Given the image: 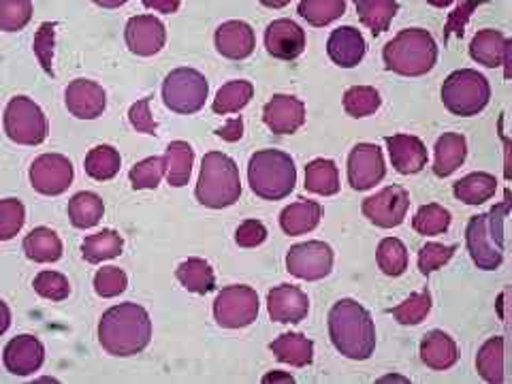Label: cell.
<instances>
[{
	"label": "cell",
	"instance_id": "cell-3",
	"mask_svg": "<svg viewBox=\"0 0 512 384\" xmlns=\"http://www.w3.org/2000/svg\"><path fill=\"white\" fill-rule=\"evenodd\" d=\"M197 201L212 210L231 207L242 197V180L235 160L222 152H207L197 182Z\"/></svg>",
	"mask_w": 512,
	"mask_h": 384
},
{
	"label": "cell",
	"instance_id": "cell-11",
	"mask_svg": "<svg viewBox=\"0 0 512 384\" xmlns=\"http://www.w3.org/2000/svg\"><path fill=\"white\" fill-rule=\"evenodd\" d=\"M286 269L299 280H323L333 269V250L325 242L297 244L286 254Z\"/></svg>",
	"mask_w": 512,
	"mask_h": 384
},
{
	"label": "cell",
	"instance_id": "cell-39",
	"mask_svg": "<svg viewBox=\"0 0 512 384\" xmlns=\"http://www.w3.org/2000/svg\"><path fill=\"white\" fill-rule=\"evenodd\" d=\"M376 261L384 276L397 278L408 269V250L397 237H384L376 250Z\"/></svg>",
	"mask_w": 512,
	"mask_h": 384
},
{
	"label": "cell",
	"instance_id": "cell-1",
	"mask_svg": "<svg viewBox=\"0 0 512 384\" xmlns=\"http://www.w3.org/2000/svg\"><path fill=\"white\" fill-rule=\"evenodd\" d=\"M152 340V320L137 303H120L109 308L99 323V342L114 357H133L148 348Z\"/></svg>",
	"mask_w": 512,
	"mask_h": 384
},
{
	"label": "cell",
	"instance_id": "cell-23",
	"mask_svg": "<svg viewBox=\"0 0 512 384\" xmlns=\"http://www.w3.org/2000/svg\"><path fill=\"white\" fill-rule=\"evenodd\" d=\"M470 56L483 64V67L495 69L504 64L506 67V77L510 75L508 64H510V41L502 35L500 30H480L478 35L472 39L470 45Z\"/></svg>",
	"mask_w": 512,
	"mask_h": 384
},
{
	"label": "cell",
	"instance_id": "cell-28",
	"mask_svg": "<svg viewBox=\"0 0 512 384\" xmlns=\"http://www.w3.org/2000/svg\"><path fill=\"white\" fill-rule=\"evenodd\" d=\"M276 359L293 367H306L314 359V342L301 333H284L269 344Z\"/></svg>",
	"mask_w": 512,
	"mask_h": 384
},
{
	"label": "cell",
	"instance_id": "cell-15",
	"mask_svg": "<svg viewBox=\"0 0 512 384\" xmlns=\"http://www.w3.org/2000/svg\"><path fill=\"white\" fill-rule=\"evenodd\" d=\"M126 45L137 56H154L165 47L167 30L165 24L154 15H137L126 24Z\"/></svg>",
	"mask_w": 512,
	"mask_h": 384
},
{
	"label": "cell",
	"instance_id": "cell-55",
	"mask_svg": "<svg viewBox=\"0 0 512 384\" xmlns=\"http://www.w3.org/2000/svg\"><path fill=\"white\" fill-rule=\"evenodd\" d=\"M143 5L158 13H175L180 9V0H143Z\"/></svg>",
	"mask_w": 512,
	"mask_h": 384
},
{
	"label": "cell",
	"instance_id": "cell-20",
	"mask_svg": "<svg viewBox=\"0 0 512 384\" xmlns=\"http://www.w3.org/2000/svg\"><path fill=\"white\" fill-rule=\"evenodd\" d=\"M45 359L43 344L35 338V335H18L13 338L3 352V361L7 372L13 376H30L41 370Z\"/></svg>",
	"mask_w": 512,
	"mask_h": 384
},
{
	"label": "cell",
	"instance_id": "cell-48",
	"mask_svg": "<svg viewBox=\"0 0 512 384\" xmlns=\"http://www.w3.org/2000/svg\"><path fill=\"white\" fill-rule=\"evenodd\" d=\"M32 286H35V291L43 299L50 301H64L71 295L69 280L58 274V271H41V274H37L35 280H32Z\"/></svg>",
	"mask_w": 512,
	"mask_h": 384
},
{
	"label": "cell",
	"instance_id": "cell-50",
	"mask_svg": "<svg viewBox=\"0 0 512 384\" xmlns=\"http://www.w3.org/2000/svg\"><path fill=\"white\" fill-rule=\"evenodd\" d=\"M457 252V246H444L429 242L419 250V269L423 276H431L434 271L444 267L448 261L453 259V254Z\"/></svg>",
	"mask_w": 512,
	"mask_h": 384
},
{
	"label": "cell",
	"instance_id": "cell-21",
	"mask_svg": "<svg viewBox=\"0 0 512 384\" xmlns=\"http://www.w3.org/2000/svg\"><path fill=\"white\" fill-rule=\"evenodd\" d=\"M254 30L242 20L224 22L216 30V50L229 60H246L254 52Z\"/></svg>",
	"mask_w": 512,
	"mask_h": 384
},
{
	"label": "cell",
	"instance_id": "cell-46",
	"mask_svg": "<svg viewBox=\"0 0 512 384\" xmlns=\"http://www.w3.org/2000/svg\"><path fill=\"white\" fill-rule=\"evenodd\" d=\"M32 18L30 0H0V30L18 32Z\"/></svg>",
	"mask_w": 512,
	"mask_h": 384
},
{
	"label": "cell",
	"instance_id": "cell-49",
	"mask_svg": "<svg viewBox=\"0 0 512 384\" xmlns=\"http://www.w3.org/2000/svg\"><path fill=\"white\" fill-rule=\"evenodd\" d=\"M128 286V278L120 267H103L96 271L94 276V291L103 299H111L118 297L126 291Z\"/></svg>",
	"mask_w": 512,
	"mask_h": 384
},
{
	"label": "cell",
	"instance_id": "cell-52",
	"mask_svg": "<svg viewBox=\"0 0 512 384\" xmlns=\"http://www.w3.org/2000/svg\"><path fill=\"white\" fill-rule=\"evenodd\" d=\"M54 24H43L41 26V30H39V35H37V39H35V52H37V56H39V60H41V64H43V69L47 71V73H54L52 71V52H54Z\"/></svg>",
	"mask_w": 512,
	"mask_h": 384
},
{
	"label": "cell",
	"instance_id": "cell-4",
	"mask_svg": "<svg viewBox=\"0 0 512 384\" xmlns=\"http://www.w3.org/2000/svg\"><path fill=\"white\" fill-rule=\"evenodd\" d=\"M382 58L389 71L406 77H419L434 69L438 45L427 30L410 28L402 30L393 41L384 45Z\"/></svg>",
	"mask_w": 512,
	"mask_h": 384
},
{
	"label": "cell",
	"instance_id": "cell-8",
	"mask_svg": "<svg viewBox=\"0 0 512 384\" xmlns=\"http://www.w3.org/2000/svg\"><path fill=\"white\" fill-rule=\"evenodd\" d=\"M210 84L195 69H175L163 82V101L175 114H197L205 105Z\"/></svg>",
	"mask_w": 512,
	"mask_h": 384
},
{
	"label": "cell",
	"instance_id": "cell-43",
	"mask_svg": "<svg viewBox=\"0 0 512 384\" xmlns=\"http://www.w3.org/2000/svg\"><path fill=\"white\" fill-rule=\"evenodd\" d=\"M412 227L421 235H440L451 227V212L444 210V207L438 203L423 205L412 218Z\"/></svg>",
	"mask_w": 512,
	"mask_h": 384
},
{
	"label": "cell",
	"instance_id": "cell-32",
	"mask_svg": "<svg viewBox=\"0 0 512 384\" xmlns=\"http://www.w3.org/2000/svg\"><path fill=\"white\" fill-rule=\"evenodd\" d=\"M306 188L314 195L331 197L340 192V173L333 160L316 158L306 167Z\"/></svg>",
	"mask_w": 512,
	"mask_h": 384
},
{
	"label": "cell",
	"instance_id": "cell-2",
	"mask_svg": "<svg viewBox=\"0 0 512 384\" xmlns=\"http://www.w3.org/2000/svg\"><path fill=\"white\" fill-rule=\"evenodd\" d=\"M329 338L342 357L365 361L376 348L372 314L355 299H340L329 312Z\"/></svg>",
	"mask_w": 512,
	"mask_h": 384
},
{
	"label": "cell",
	"instance_id": "cell-57",
	"mask_svg": "<svg viewBox=\"0 0 512 384\" xmlns=\"http://www.w3.org/2000/svg\"><path fill=\"white\" fill-rule=\"evenodd\" d=\"M94 5H99V7H103V9H118V7H122V5H126L128 0H92Z\"/></svg>",
	"mask_w": 512,
	"mask_h": 384
},
{
	"label": "cell",
	"instance_id": "cell-17",
	"mask_svg": "<svg viewBox=\"0 0 512 384\" xmlns=\"http://www.w3.org/2000/svg\"><path fill=\"white\" fill-rule=\"evenodd\" d=\"M64 101H67V109L79 120H94L103 116L107 107V94L103 86L90 79H75L67 86L64 92Z\"/></svg>",
	"mask_w": 512,
	"mask_h": 384
},
{
	"label": "cell",
	"instance_id": "cell-29",
	"mask_svg": "<svg viewBox=\"0 0 512 384\" xmlns=\"http://www.w3.org/2000/svg\"><path fill=\"white\" fill-rule=\"evenodd\" d=\"M165 173L167 182L173 188H182L188 184L192 163H195V150L186 141H171L165 152Z\"/></svg>",
	"mask_w": 512,
	"mask_h": 384
},
{
	"label": "cell",
	"instance_id": "cell-53",
	"mask_svg": "<svg viewBox=\"0 0 512 384\" xmlns=\"http://www.w3.org/2000/svg\"><path fill=\"white\" fill-rule=\"evenodd\" d=\"M128 120L137 128L139 133H148V135H156V122L150 114V99H141L137 101L131 111H128Z\"/></svg>",
	"mask_w": 512,
	"mask_h": 384
},
{
	"label": "cell",
	"instance_id": "cell-30",
	"mask_svg": "<svg viewBox=\"0 0 512 384\" xmlns=\"http://www.w3.org/2000/svg\"><path fill=\"white\" fill-rule=\"evenodd\" d=\"M24 252L35 263H56L62 256V242L56 231L47 227L32 229L24 239Z\"/></svg>",
	"mask_w": 512,
	"mask_h": 384
},
{
	"label": "cell",
	"instance_id": "cell-16",
	"mask_svg": "<svg viewBox=\"0 0 512 384\" xmlns=\"http://www.w3.org/2000/svg\"><path fill=\"white\" fill-rule=\"evenodd\" d=\"M263 122L271 133L291 135L306 122V105L295 96L276 94L263 109Z\"/></svg>",
	"mask_w": 512,
	"mask_h": 384
},
{
	"label": "cell",
	"instance_id": "cell-41",
	"mask_svg": "<svg viewBox=\"0 0 512 384\" xmlns=\"http://www.w3.org/2000/svg\"><path fill=\"white\" fill-rule=\"evenodd\" d=\"M346 0H301L299 15L312 26H327L342 18Z\"/></svg>",
	"mask_w": 512,
	"mask_h": 384
},
{
	"label": "cell",
	"instance_id": "cell-44",
	"mask_svg": "<svg viewBox=\"0 0 512 384\" xmlns=\"http://www.w3.org/2000/svg\"><path fill=\"white\" fill-rule=\"evenodd\" d=\"M389 312L393 314V318L399 325H406V327L421 325L427 318V314L431 312V293L429 291L414 293L404 303H399L397 308H393Z\"/></svg>",
	"mask_w": 512,
	"mask_h": 384
},
{
	"label": "cell",
	"instance_id": "cell-59",
	"mask_svg": "<svg viewBox=\"0 0 512 384\" xmlns=\"http://www.w3.org/2000/svg\"><path fill=\"white\" fill-rule=\"evenodd\" d=\"M261 3L265 7H269V9H282V7H286L288 3H291V0H261Z\"/></svg>",
	"mask_w": 512,
	"mask_h": 384
},
{
	"label": "cell",
	"instance_id": "cell-33",
	"mask_svg": "<svg viewBox=\"0 0 512 384\" xmlns=\"http://www.w3.org/2000/svg\"><path fill=\"white\" fill-rule=\"evenodd\" d=\"M495 190H498V180H495L491 173L483 171L466 175V178H461L453 188L455 197L466 205H480L489 201L495 195Z\"/></svg>",
	"mask_w": 512,
	"mask_h": 384
},
{
	"label": "cell",
	"instance_id": "cell-12",
	"mask_svg": "<svg viewBox=\"0 0 512 384\" xmlns=\"http://www.w3.org/2000/svg\"><path fill=\"white\" fill-rule=\"evenodd\" d=\"M73 163L62 154H41L30 165V186L45 197H58L73 182Z\"/></svg>",
	"mask_w": 512,
	"mask_h": 384
},
{
	"label": "cell",
	"instance_id": "cell-45",
	"mask_svg": "<svg viewBox=\"0 0 512 384\" xmlns=\"http://www.w3.org/2000/svg\"><path fill=\"white\" fill-rule=\"evenodd\" d=\"M165 175V160L158 158V156H150L146 160H141L137 163L131 173H128V178H131V184L135 190H154L158 188L160 180H163Z\"/></svg>",
	"mask_w": 512,
	"mask_h": 384
},
{
	"label": "cell",
	"instance_id": "cell-60",
	"mask_svg": "<svg viewBox=\"0 0 512 384\" xmlns=\"http://www.w3.org/2000/svg\"><path fill=\"white\" fill-rule=\"evenodd\" d=\"M427 3H431V5H434V0H427Z\"/></svg>",
	"mask_w": 512,
	"mask_h": 384
},
{
	"label": "cell",
	"instance_id": "cell-18",
	"mask_svg": "<svg viewBox=\"0 0 512 384\" xmlns=\"http://www.w3.org/2000/svg\"><path fill=\"white\" fill-rule=\"evenodd\" d=\"M267 310H269L271 320H276V323L297 325L308 316L310 299L306 293L301 291V288L291 286V284H282V286H276L274 291H269Z\"/></svg>",
	"mask_w": 512,
	"mask_h": 384
},
{
	"label": "cell",
	"instance_id": "cell-13",
	"mask_svg": "<svg viewBox=\"0 0 512 384\" xmlns=\"http://www.w3.org/2000/svg\"><path fill=\"white\" fill-rule=\"evenodd\" d=\"M410 207V195L402 186H387L374 197H367L363 201V214L372 224L380 229H393L399 227L406 220Z\"/></svg>",
	"mask_w": 512,
	"mask_h": 384
},
{
	"label": "cell",
	"instance_id": "cell-5",
	"mask_svg": "<svg viewBox=\"0 0 512 384\" xmlns=\"http://www.w3.org/2000/svg\"><path fill=\"white\" fill-rule=\"evenodd\" d=\"M248 182L256 197L280 201L291 195L297 184L293 158L280 150H261L248 163Z\"/></svg>",
	"mask_w": 512,
	"mask_h": 384
},
{
	"label": "cell",
	"instance_id": "cell-37",
	"mask_svg": "<svg viewBox=\"0 0 512 384\" xmlns=\"http://www.w3.org/2000/svg\"><path fill=\"white\" fill-rule=\"evenodd\" d=\"M397 9V0H357L359 20L372 30L374 37L382 35L389 28Z\"/></svg>",
	"mask_w": 512,
	"mask_h": 384
},
{
	"label": "cell",
	"instance_id": "cell-22",
	"mask_svg": "<svg viewBox=\"0 0 512 384\" xmlns=\"http://www.w3.org/2000/svg\"><path fill=\"white\" fill-rule=\"evenodd\" d=\"M391 154V163L397 173H419L427 165L425 143L414 135H393L384 139Z\"/></svg>",
	"mask_w": 512,
	"mask_h": 384
},
{
	"label": "cell",
	"instance_id": "cell-40",
	"mask_svg": "<svg viewBox=\"0 0 512 384\" xmlns=\"http://www.w3.org/2000/svg\"><path fill=\"white\" fill-rule=\"evenodd\" d=\"M252 94H254L252 84H250V82H244V79H237V82L224 84V86L218 90L212 107H214L216 114H222V116L235 114V111L244 109V107L250 103Z\"/></svg>",
	"mask_w": 512,
	"mask_h": 384
},
{
	"label": "cell",
	"instance_id": "cell-10",
	"mask_svg": "<svg viewBox=\"0 0 512 384\" xmlns=\"http://www.w3.org/2000/svg\"><path fill=\"white\" fill-rule=\"evenodd\" d=\"M214 316L224 329L250 327L259 316V295L244 284L222 288L214 301Z\"/></svg>",
	"mask_w": 512,
	"mask_h": 384
},
{
	"label": "cell",
	"instance_id": "cell-34",
	"mask_svg": "<svg viewBox=\"0 0 512 384\" xmlns=\"http://www.w3.org/2000/svg\"><path fill=\"white\" fill-rule=\"evenodd\" d=\"M122 248H124V242H122L120 233L114 229H103L101 233L88 235L84 239L82 254L88 263L99 265L103 261L116 259V256H120Z\"/></svg>",
	"mask_w": 512,
	"mask_h": 384
},
{
	"label": "cell",
	"instance_id": "cell-7",
	"mask_svg": "<svg viewBox=\"0 0 512 384\" xmlns=\"http://www.w3.org/2000/svg\"><path fill=\"white\" fill-rule=\"evenodd\" d=\"M491 86L485 75L474 69H461L446 77L442 86V103L455 116L470 118L489 105Z\"/></svg>",
	"mask_w": 512,
	"mask_h": 384
},
{
	"label": "cell",
	"instance_id": "cell-14",
	"mask_svg": "<svg viewBox=\"0 0 512 384\" xmlns=\"http://www.w3.org/2000/svg\"><path fill=\"white\" fill-rule=\"evenodd\" d=\"M387 175L382 150L376 143H357L348 156V184L355 190H370Z\"/></svg>",
	"mask_w": 512,
	"mask_h": 384
},
{
	"label": "cell",
	"instance_id": "cell-58",
	"mask_svg": "<svg viewBox=\"0 0 512 384\" xmlns=\"http://www.w3.org/2000/svg\"><path fill=\"white\" fill-rule=\"evenodd\" d=\"M276 380H284V382H295V378L291 374H280V372H274V374H267L263 378V382H276Z\"/></svg>",
	"mask_w": 512,
	"mask_h": 384
},
{
	"label": "cell",
	"instance_id": "cell-38",
	"mask_svg": "<svg viewBox=\"0 0 512 384\" xmlns=\"http://www.w3.org/2000/svg\"><path fill=\"white\" fill-rule=\"evenodd\" d=\"M86 173L96 182H107L111 178H116L122 158L120 152L111 146H96L88 152L86 156Z\"/></svg>",
	"mask_w": 512,
	"mask_h": 384
},
{
	"label": "cell",
	"instance_id": "cell-27",
	"mask_svg": "<svg viewBox=\"0 0 512 384\" xmlns=\"http://www.w3.org/2000/svg\"><path fill=\"white\" fill-rule=\"evenodd\" d=\"M323 207L316 201H297L280 214V227L286 235H303L318 227Z\"/></svg>",
	"mask_w": 512,
	"mask_h": 384
},
{
	"label": "cell",
	"instance_id": "cell-56",
	"mask_svg": "<svg viewBox=\"0 0 512 384\" xmlns=\"http://www.w3.org/2000/svg\"><path fill=\"white\" fill-rule=\"evenodd\" d=\"M11 325V312L5 301H0V335H3Z\"/></svg>",
	"mask_w": 512,
	"mask_h": 384
},
{
	"label": "cell",
	"instance_id": "cell-31",
	"mask_svg": "<svg viewBox=\"0 0 512 384\" xmlns=\"http://www.w3.org/2000/svg\"><path fill=\"white\" fill-rule=\"evenodd\" d=\"M175 278L180 280V284L190 293L197 295H207L214 291L216 286V276L210 263L203 259H188L180 263V267L175 269Z\"/></svg>",
	"mask_w": 512,
	"mask_h": 384
},
{
	"label": "cell",
	"instance_id": "cell-42",
	"mask_svg": "<svg viewBox=\"0 0 512 384\" xmlns=\"http://www.w3.org/2000/svg\"><path fill=\"white\" fill-rule=\"evenodd\" d=\"M382 99L376 88L372 86H352L344 94V109L352 118H365L372 116L380 107Z\"/></svg>",
	"mask_w": 512,
	"mask_h": 384
},
{
	"label": "cell",
	"instance_id": "cell-35",
	"mask_svg": "<svg viewBox=\"0 0 512 384\" xmlns=\"http://www.w3.org/2000/svg\"><path fill=\"white\" fill-rule=\"evenodd\" d=\"M105 214V203L94 192H77L69 201V218L77 229H92L101 222Z\"/></svg>",
	"mask_w": 512,
	"mask_h": 384
},
{
	"label": "cell",
	"instance_id": "cell-47",
	"mask_svg": "<svg viewBox=\"0 0 512 384\" xmlns=\"http://www.w3.org/2000/svg\"><path fill=\"white\" fill-rule=\"evenodd\" d=\"M26 210L18 199L0 201V242H9L24 227Z\"/></svg>",
	"mask_w": 512,
	"mask_h": 384
},
{
	"label": "cell",
	"instance_id": "cell-36",
	"mask_svg": "<svg viewBox=\"0 0 512 384\" xmlns=\"http://www.w3.org/2000/svg\"><path fill=\"white\" fill-rule=\"evenodd\" d=\"M476 370L483 376V380L491 384L504 382V338L495 335V338L480 346L476 357Z\"/></svg>",
	"mask_w": 512,
	"mask_h": 384
},
{
	"label": "cell",
	"instance_id": "cell-6",
	"mask_svg": "<svg viewBox=\"0 0 512 384\" xmlns=\"http://www.w3.org/2000/svg\"><path fill=\"white\" fill-rule=\"evenodd\" d=\"M508 216V197L489 214L474 216L466 229V244L478 269L493 271L504 261V220Z\"/></svg>",
	"mask_w": 512,
	"mask_h": 384
},
{
	"label": "cell",
	"instance_id": "cell-26",
	"mask_svg": "<svg viewBox=\"0 0 512 384\" xmlns=\"http://www.w3.org/2000/svg\"><path fill=\"white\" fill-rule=\"evenodd\" d=\"M468 156V143L466 137L457 133H444L436 141V163L434 173L438 178H448L453 175Z\"/></svg>",
	"mask_w": 512,
	"mask_h": 384
},
{
	"label": "cell",
	"instance_id": "cell-54",
	"mask_svg": "<svg viewBox=\"0 0 512 384\" xmlns=\"http://www.w3.org/2000/svg\"><path fill=\"white\" fill-rule=\"evenodd\" d=\"M216 135L224 141H239L244 135V120L242 118L229 120V124H224L222 128H218Z\"/></svg>",
	"mask_w": 512,
	"mask_h": 384
},
{
	"label": "cell",
	"instance_id": "cell-51",
	"mask_svg": "<svg viewBox=\"0 0 512 384\" xmlns=\"http://www.w3.org/2000/svg\"><path fill=\"white\" fill-rule=\"evenodd\" d=\"M267 239V229L261 220H246L235 231V242L242 248H256Z\"/></svg>",
	"mask_w": 512,
	"mask_h": 384
},
{
	"label": "cell",
	"instance_id": "cell-19",
	"mask_svg": "<svg viewBox=\"0 0 512 384\" xmlns=\"http://www.w3.org/2000/svg\"><path fill=\"white\" fill-rule=\"evenodd\" d=\"M265 47L278 60H295L306 50V32L293 20H276L265 30Z\"/></svg>",
	"mask_w": 512,
	"mask_h": 384
},
{
	"label": "cell",
	"instance_id": "cell-25",
	"mask_svg": "<svg viewBox=\"0 0 512 384\" xmlns=\"http://www.w3.org/2000/svg\"><path fill=\"white\" fill-rule=\"evenodd\" d=\"M421 361L431 370H451L459 361V350L455 340L444 331H429L421 342Z\"/></svg>",
	"mask_w": 512,
	"mask_h": 384
},
{
	"label": "cell",
	"instance_id": "cell-24",
	"mask_svg": "<svg viewBox=\"0 0 512 384\" xmlns=\"http://www.w3.org/2000/svg\"><path fill=\"white\" fill-rule=\"evenodd\" d=\"M327 54L338 67L352 69L357 67L365 56V39L357 28L342 26L331 32V37L327 41Z\"/></svg>",
	"mask_w": 512,
	"mask_h": 384
},
{
	"label": "cell",
	"instance_id": "cell-9",
	"mask_svg": "<svg viewBox=\"0 0 512 384\" xmlns=\"http://www.w3.org/2000/svg\"><path fill=\"white\" fill-rule=\"evenodd\" d=\"M5 133L20 146H39L47 137L43 109L28 96H15L5 109Z\"/></svg>",
	"mask_w": 512,
	"mask_h": 384
}]
</instances>
